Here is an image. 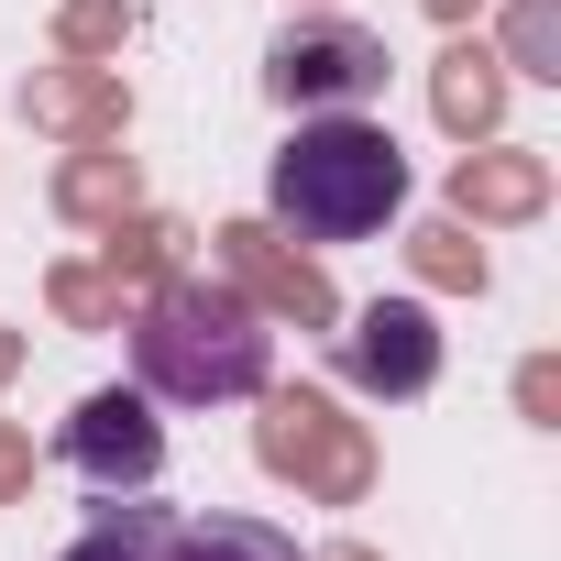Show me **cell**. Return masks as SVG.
Segmentation results:
<instances>
[{"instance_id":"obj_14","label":"cell","mask_w":561,"mask_h":561,"mask_svg":"<svg viewBox=\"0 0 561 561\" xmlns=\"http://www.w3.org/2000/svg\"><path fill=\"white\" fill-rule=\"evenodd\" d=\"M122 198H133V165H111V154H78V165H67V209H78V220H100V209H122Z\"/></svg>"},{"instance_id":"obj_9","label":"cell","mask_w":561,"mask_h":561,"mask_svg":"<svg viewBox=\"0 0 561 561\" xmlns=\"http://www.w3.org/2000/svg\"><path fill=\"white\" fill-rule=\"evenodd\" d=\"M539 154H462V176H451V198L462 209H539Z\"/></svg>"},{"instance_id":"obj_10","label":"cell","mask_w":561,"mask_h":561,"mask_svg":"<svg viewBox=\"0 0 561 561\" xmlns=\"http://www.w3.org/2000/svg\"><path fill=\"white\" fill-rule=\"evenodd\" d=\"M495 100H506V78H495V56H473V45H451V56H440V122H451V133H484V122H495Z\"/></svg>"},{"instance_id":"obj_5","label":"cell","mask_w":561,"mask_h":561,"mask_svg":"<svg viewBox=\"0 0 561 561\" xmlns=\"http://www.w3.org/2000/svg\"><path fill=\"white\" fill-rule=\"evenodd\" d=\"M264 462L320 484V495H364V440H353V419L331 397H275L264 408Z\"/></svg>"},{"instance_id":"obj_7","label":"cell","mask_w":561,"mask_h":561,"mask_svg":"<svg viewBox=\"0 0 561 561\" xmlns=\"http://www.w3.org/2000/svg\"><path fill=\"white\" fill-rule=\"evenodd\" d=\"M154 561H309V550L287 528H264V517H165Z\"/></svg>"},{"instance_id":"obj_8","label":"cell","mask_w":561,"mask_h":561,"mask_svg":"<svg viewBox=\"0 0 561 561\" xmlns=\"http://www.w3.org/2000/svg\"><path fill=\"white\" fill-rule=\"evenodd\" d=\"M220 253H231V275H253V287H264L275 309H298V320H331V287H320L309 264H287V253H275V231L231 220V231H220Z\"/></svg>"},{"instance_id":"obj_12","label":"cell","mask_w":561,"mask_h":561,"mask_svg":"<svg viewBox=\"0 0 561 561\" xmlns=\"http://www.w3.org/2000/svg\"><path fill=\"white\" fill-rule=\"evenodd\" d=\"M154 528H165V506H100L67 561H154Z\"/></svg>"},{"instance_id":"obj_4","label":"cell","mask_w":561,"mask_h":561,"mask_svg":"<svg viewBox=\"0 0 561 561\" xmlns=\"http://www.w3.org/2000/svg\"><path fill=\"white\" fill-rule=\"evenodd\" d=\"M67 462H78L89 484H111V495H144V484L165 473V430H154V397H133V386H100V397L67 419Z\"/></svg>"},{"instance_id":"obj_3","label":"cell","mask_w":561,"mask_h":561,"mask_svg":"<svg viewBox=\"0 0 561 561\" xmlns=\"http://www.w3.org/2000/svg\"><path fill=\"white\" fill-rule=\"evenodd\" d=\"M264 89L287 111H364L386 89V45L364 23H287L275 56H264Z\"/></svg>"},{"instance_id":"obj_11","label":"cell","mask_w":561,"mask_h":561,"mask_svg":"<svg viewBox=\"0 0 561 561\" xmlns=\"http://www.w3.org/2000/svg\"><path fill=\"white\" fill-rule=\"evenodd\" d=\"M23 111H34V122L89 133V122H122V89H111V78H34V89H23Z\"/></svg>"},{"instance_id":"obj_15","label":"cell","mask_w":561,"mask_h":561,"mask_svg":"<svg viewBox=\"0 0 561 561\" xmlns=\"http://www.w3.org/2000/svg\"><path fill=\"white\" fill-rule=\"evenodd\" d=\"M419 264L440 275V287H484V253H473V242H462L451 220H440V231H419Z\"/></svg>"},{"instance_id":"obj_6","label":"cell","mask_w":561,"mask_h":561,"mask_svg":"<svg viewBox=\"0 0 561 561\" xmlns=\"http://www.w3.org/2000/svg\"><path fill=\"white\" fill-rule=\"evenodd\" d=\"M342 364H353V386H375V397H419V386L440 375V331H430L419 298H375V309L342 331Z\"/></svg>"},{"instance_id":"obj_1","label":"cell","mask_w":561,"mask_h":561,"mask_svg":"<svg viewBox=\"0 0 561 561\" xmlns=\"http://www.w3.org/2000/svg\"><path fill=\"white\" fill-rule=\"evenodd\" d=\"M264 209L287 220L298 242H375L397 209H408V154H397V133L386 122H364V111H298V133H287V154L264 165Z\"/></svg>"},{"instance_id":"obj_19","label":"cell","mask_w":561,"mask_h":561,"mask_svg":"<svg viewBox=\"0 0 561 561\" xmlns=\"http://www.w3.org/2000/svg\"><path fill=\"white\" fill-rule=\"evenodd\" d=\"M331 561H375V550H331Z\"/></svg>"},{"instance_id":"obj_13","label":"cell","mask_w":561,"mask_h":561,"mask_svg":"<svg viewBox=\"0 0 561 561\" xmlns=\"http://www.w3.org/2000/svg\"><path fill=\"white\" fill-rule=\"evenodd\" d=\"M506 45H517V78H561V67H550V45H561V0H517Z\"/></svg>"},{"instance_id":"obj_16","label":"cell","mask_w":561,"mask_h":561,"mask_svg":"<svg viewBox=\"0 0 561 561\" xmlns=\"http://www.w3.org/2000/svg\"><path fill=\"white\" fill-rule=\"evenodd\" d=\"M23 473H34V451H23V440H0V484H23Z\"/></svg>"},{"instance_id":"obj_18","label":"cell","mask_w":561,"mask_h":561,"mask_svg":"<svg viewBox=\"0 0 561 561\" xmlns=\"http://www.w3.org/2000/svg\"><path fill=\"white\" fill-rule=\"evenodd\" d=\"M0 375H12V331H0Z\"/></svg>"},{"instance_id":"obj_2","label":"cell","mask_w":561,"mask_h":561,"mask_svg":"<svg viewBox=\"0 0 561 561\" xmlns=\"http://www.w3.org/2000/svg\"><path fill=\"white\" fill-rule=\"evenodd\" d=\"M264 353H275V331H264V309L242 298V287H220V275H176V287L133 320V364H144V386L154 397H253L264 386Z\"/></svg>"},{"instance_id":"obj_17","label":"cell","mask_w":561,"mask_h":561,"mask_svg":"<svg viewBox=\"0 0 561 561\" xmlns=\"http://www.w3.org/2000/svg\"><path fill=\"white\" fill-rule=\"evenodd\" d=\"M430 12H440V23H451V12H473V0H430Z\"/></svg>"}]
</instances>
